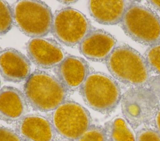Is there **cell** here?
Segmentation results:
<instances>
[{
	"label": "cell",
	"mask_w": 160,
	"mask_h": 141,
	"mask_svg": "<svg viewBox=\"0 0 160 141\" xmlns=\"http://www.w3.org/2000/svg\"><path fill=\"white\" fill-rule=\"evenodd\" d=\"M106 63L116 80L132 88L146 87L149 81L151 71L144 57L128 45L116 47Z\"/></svg>",
	"instance_id": "obj_1"
},
{
	"label": "cell",
	"mask_w": 160,
	"mask_h": 141,
	"mask_svg": "<svg viewBox=\"0 0 160 141\" xmlns=\"http://www.w3.org/2000/svg\"><path fill=\"white\" fill-rule=\"evenodd\" d=\"M67 89L55 76L41 70L31 73L24 86L28 103L36 110L54 111L66 101Z\"/></svg>",
	"instance_id": "obj_2"
},
{
	"label": "cell",
	"mask_w": 160,
	"mask_h": 141,
	"mask_svg": "<svg viewBox=\"0 0 160 141\" xmlns=\"http://www.w3.org/2000/svg\"><path fill=\"white\" fill-rule=\"evenodd\" d=\"M79 92L90 108L102 114L112 112L122 98L121 88L116 81L99 71L89 73L80 87Z\"/></svg>",
	"instance_id": "obj_3"
},
{
	"label": "cell",
	"mask_w": 160,
	"mask_h": 141,
	"mask_svg": "<svg viewBox=\"0 0 160 141\" xmlns=\"http://www.w3.org/2000/svg\"><path fill=\"white\" fill-rule=\"evenodd\" d=\"M121 25L128 36L141 44L151 47L160 43V17L135 1L125 12Z\"/></svg>",
	"instance_id": "obj_4"
},
{
	"label": "cell",
	"mask_w": 160,
	"mask_h": 141,
	"mask_svg": "<svg viewBox=\"0 0 160 141\" xmlns=\"http://www.w3.org/2000/svg\"><path fill=\"white\" fill-rule=\"evenodd\" d=\"M12 11L15 24L25 35L39 38L51 31L53 16L51 8L44 2L18 1L14 4Z\"/></svg>",
	"instance_id": "obj_5"
},
{
	"label": "cell",
	"mask_w": 160,
	"mask_h": 141,
	"mask_svg": "<svg viewBox=\"0 0 160 141\" xmlns=\"http://www.w3.org/2000/svg\"><path fill=\"white\" fill-rule=\"evenodd\" d=\"M50 121L59 135L76 141L91 125L89 111L73 101H65L52 111Z\"/></svg>",
	"instance_id": "obj_6"
},
{
	"label": "cell",
	"mask_w": 160,
	"mask_h": 141,
	"mask_svg": "<svg viewBox=\"0 0 160 141\" xmlns=\"http://www.w3.org/2000/svg\"><path fill=\"white\" fill-rule=\"evenodd\" d=\"M121 108L126 121L138 127L149 122L159 108L156 94L146 87L131 88L121 98Z\"/></svg>",
	"instance_id": "obj_7"
},
{
	"label": "cell",
	"mask_w": 160,
	"mask_h": 141,
	"mask_svg": "<svg viewBox=\"0 0 160 141\" xmlns=\"http://www.w3.org/2000/svg\"><path fill=\"white\" fill-rule=\"evenodd\" d=\"M89 20L80 11L65 7L54 15L51 32L62 44L73 47L82 40L92 30Z\"/></svg>",
	"instance_id": "obj_8"
},
{
	"label": "cell",
	"mask_w": 160,
	"mask_h": 141,
	"mask_svg": "<svg viewBox=\"0 0 160 141\" xmlns=\"http://www.w3.org/2000/svg\"><path fill=\"white\" fill-rule=\"evenodd\" d=\"M26 50L29 59L42 68L56 67L66 57L62 47L51 39L32 38L28 41Z\"/></svg>",
	"instance_id": "obj_9"
},
{
	"label": "cell",
	"mask_w": 160,
	"mask_h": 141,
	"mask_svg": "<svg viewBox=\"0 0 160 141\" xmlns=\"http://www.w3.org/2000/svg\"><path fill=\"white\" fill-rule=\"evenodd\" d=\"M116 43L115 37L109 32L93 29L80 42L79 50L91 61H106L116 48Z\"/></svg>",
	"instance_id": "obj_10"
},
{
	"label": "cell",
	"mask_w": 160,
	"mask_h": 141,
	"mask_svg": "<svg viewBox=\"0 0 160 141\" xmlns=\"http://www.w3.org/2000/svg\"><path fill=\"white\" fill-rule=\"evenodd\" d=\"M16 133L24 141H55L56 132L46 117L28 114L18 121Z\"/></svg>",
	"instance_id": "obj_11"
},
{
	"label": "cell",
	"mask_w": 160,
	"mask_h": 141,
	"mask_svg": "<svg viewBox=\"0 0 160 141\" xmlns=\"http://www.w3.org/2000/svg\"><path fill=\"white\" fill-rule=\"evenodd\" d=\"M55 73L67 90L75 91L80 88L89 74V66L84 58L69 55L56 67Z\"/></svg>",
	"instance_id": "obj_12"
},
{
	"label": "cell",
	"mask_w": 160,
	"mask_h": 141,
	"mask_svg": "<svg viewBox=\"0 0 160 141\" xmlns=\"http://www.w3.org/2000/svg\"><path fill=\"white\" fill-rule=\"evenodd\" d=\"M0 74L8 81L21 82L31 75L29 59L17 50L8 48L0 51Z\"/></svg>",
	"instance_id": "obj_13"
},
{
	"label": "cell",
	"mask_w": 160,
	"mask_h": 141,
	"mask_svg": "<svg viewBox=\"0 0 160 141\" xmlns=\"http://www.w3.org/2000/svg\"><path fill=\"white\" fill-rule=\"evenodd\" d=\"M28 102L20 90L12 86L0 89V119L6 122L18 121L26 116Z\"/></svg>",
	"instance_id": "obj_14"
},
{
	"label": "cell",
	"mask_w": 160,
	"mask_h": 141,
	"mask_svg": "<svg viewBox=\"0 0 160 141\" xmlns=\"http://www.w3.org/2000/svg\"><path fill=\"white\" fill-rule=\"evenodd\" d=\"M134 1H89L88 8L91 16L98 23L104 25L121 24L125 12Z\"/></svg>",
	"instance_id": "obj_15"
},
{
	"label": "cell",
	"mask_w": 160,
	"mask_h": 141,
	"mask_svg": "<svg viewBox=\"0 0 160 141\" xmlns=\"http://www.w3.org/2000/svg\"><path fill=\"white\" fill-rule=\"evenodd\" d=\"M108 141H136V137L122 117H116L105 124L104 127Z\"/></svg>",
	"instance_id": "obj_16"
},
{
	"label": "cell",
	"mask_w": 160,
	"mask_h": 141,
	"mask_svg": "<svg viewBox=\"0 0 160 141\" xmlns=\"http://www.w3.org/2000/svg\"><path fill=\"white\" fill-rule=\"evenodd\" d=\"M13 23L12 11L9 4L4 1H0V35L8 33Z\"/></svg>",
	"instance_id": "obj_17"
},
{
	"label": "cell",
	"mask_w": 160,
	"mask_h": 141,
	"mask_svg": "<svg viewBox=\"0 0 160 141\" xmlns=\"http://www.w3.org/2000/svg\"><path fill=\"white\" fill-rule=\"evenodd\" d=\"M144 57L151 71L160 75V43L149 47Z\"/></svg>",
	"instance_id": "obj_18"
},
{
	"label": "cell",
	"mask_w": 160,
	"mask_h": 141,
	"mask_svg": "<svg viewBox=\"0 0 160 141\" xmlns=\"http://www.w3.org/2000/svg\"><path fill=\"white\" fill-rule=\"evenodd\" d=\"M76 141H108L104 127L91 125Z\"/></svg>",
	"instance_id": "obj_19"
},
{
	"label": "cell",
	"mask_w": 160,
	"mask_h": 141,
	"mask_svg": "<svg viewBox=\"0 0 160 141\" xmlns=\"http://www.w3.org/2000/svg\"><path fill=\"white\" fill-rule=\"evenodd\" d=\"M136 141H160V134L156 130L143 128L138 132Z\"/></svg>",
	"instance_id": "obj_20"
},
{
	"label": "cell",
	"mask_w": 160,
	"mask_h": 141,
	"mask_svg": "<svg viewBox=\"0 0 160 141\" xmlns=\"http://www.w3.org/2000/svg\"><path fill=\"white\" fill-rule=\"evenodd\" d=\"M0 141H22V139L12 129L0 127Z\"/></svg>",
	"instance_id": "obj_21"
},
{
	"label": "cell",
	"mask_w": 160,
	"mask_h": 141,
	"mask_svg": "<svg viewBox=\"0 0 160 141\" xmlns=\"http://www.w3.org/2000/svg\"><path fill=\"white\" fill-rule=\"evenodd\" d=\"M154 122L156 129L160 134V107L155 115V117L154 118Z\"/></svg>",
	"instance_id": "obj_22"
},
{
	"label": "cell",
	"mask_w": 160,
	"mask_h": 141,
	"mask_svg": "<svg viewBox=\"0 0 160 141\" xmlns=\"http://www.w3.org/2000/svg\"><path fill=\"white\" fill-rule=\"evenodd\" d=\"M147 2L149 5H151V6L160 12V1H148Z\"/></svg>",
	"instance_id": "obj_23"
},
{
	"label": "cell",
	"mask_w": 160,
	"mask_h": 141,
	"mask_svg": "<svg viewBox=\"0 0 160 141\" xmlns=\"http://www.w3.org/2000/svg\"><path fill=\"white\" fill-rule=\"evenodd\" d=\"M61 2H65V4H69V3H73L77 2L76 1H61Z\"/></svg>",
	"instance_id": "obj_24"
},
{
	"label": "cell",
	"mask_w": 160,
	"mask_h": 141,
	"mask_svg": "<svg viewBox=\"0 0 160 141\" xmlns=\"http://www.w3.org/2000/svg\"><path fill=\"white\" fill-rule=\"evenodd\" d=\"M64 141H72V140H64Z\"/></svg>",
	"instance_id": "obj_25"
},
{
	"label": "cell",
	"mask_w": 160,
	"mask_h": 141,
	"mask_svg": "<svg viewBox=\"0 0 160 141\" xmlns=\"http://www.w3.org/2000/svg\"><path fill=\"white\" fill-rule=\"evenodd\" d=\"M0 85H1V81H0Z\"/></svg>",
	"instance_id": "obj_26"
}]
</instances>
